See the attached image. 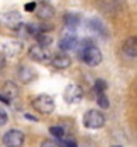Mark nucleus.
<instances>
[{
	"instance_id": "8",
	"label": "nucleus",
	"mask_w": 137,
	"mask_h": 147,
	"mask_svg": "<svg viewBox=\"0 0 137 147\" xmlns=\"http://www.w3.org/2000/svg\"><path fill=\"white\" fill-rule=\"evenodd\" d=\"M35 12H37V17L40 20H49L53 17L55 11L52 8V5H49L47 2H41L35 6Z\"/></svg>"
},
{
	"instance_id": "17",
	"label": "nucleus",
	"mask_w": 137,
	"mask_h": 147,
	"mask_svg": "<svg viewBox=\"0 0 137 147\" xmlns=\"http://www.w3.org/2000/svg\"><path fill=\"white\" fill-rule=\"evenodd\" d=\"M87 24H89V28H90L91 30L97 32V34L101 32V34L105 35V28H104V24L101 23L99 20H89V23H87Z\"/></svg>"
},
{
	"instance_id": "23",
	"label": "nucleus",
	"mask_w": 137,
	"mask_h": 147,
	"mask_svg": "<svg viewBox=\"0 0 137 147\" xmlns=\"http://www.w3.org/2000/svg\"><path fill=\"white\" fill-rule=\"evenodd\" d=\"M35 6H37V3L35 2H31V3H27L26 6H25V9L27 11V12H32V11H35Z\"/></svg>"
},
{
	"instance_id": "2",
	"label": "nucleus",
	"mask_w": 137,
	"mask_h": 147,
	"mask_svg": "<svg viewBox=\"0 0 137 147\" xmlns=\"http://www.w3.org/2000/svg\"><path fill=\"white\" fill-rule=\"evenodd\" d=\"M32 106H34V109L38 111L40 114H50L55 109V102H53V99L50 96L41 94V96H38V97L34 99Z\"/></svg>"
},
{
	"instance_id": "15",
	"label": "nucleus",
	"mask_w": 137,
	"mask_h": 147,
	"mask_svg": "<svg viewBox=\"0 0 137 147\" xmlns=\"http://www.w3.org/2000/svg\"><path fill=\"white\" fill-rule=\"evenodd\" d=\"M123 50H125V53H127L128 56H133V58H136V55H137L136 38H130V40H127V42L123 44Z\"/></svg>"
},
{
	"instance_id": "13",
	"label": "nucleus",
	"mask_w": 137,
	"mask_h": 147,
	"mask_svg": "<svg viewBox=\"0 0 137 147\" xmlns=\"http://www.w3.org/2000/svg\"><path fill=\"white\" fill-rule=\"evenodd\" d=\"M3 52L6 53L8 56H17L21 52V42L18 41H9L3 44Z\"/></svg>"
},
{
	"instance_id": "4",
	"label": "nucleus",
	"mask_w": 137,
	"mask_h": 147,
	"mask_svg": "<svg viewBox=\"0 0 137 147\" xmlns=\"http://www.w3.org/2000/svg\"><path fill=\"white\" fill-rule=\"evenodd\" d=\"M23 143H25V134L21 130L12 129L3 135V144L6 147H21Z\"/></svg>"
},
{
	"instance_id": "3",
	"label": "nucleus",
	"mask_w": 137,
	"mask_h": 147,
	"mask_svg": "<svg viewBox=\"0 0 137 147\" xmlns=\"http://www.w3.org/2000/svg\"><path fill=\"white\" fill-rule=\"evenodd\" d=\"M82 59H84V62L87 65L96 67V65H99L101 61H102V53L96 46L91 44V46H87V47L82 49Z\"/></svg>"
},
{
	"instance_id": "1",
	"label": "nucleus",
	"mask_w": 137,
	"mask_h": 147,
	"mask_svg": "<svg viewBox=\"0 0 137 147\" xmlns=\"http://www.w3.org/2000/svg\"><path fill=\"white\" fill-rule=\"evenodd\" d=\"M82 123H84V126L89 127V129H99L105 124V115L97 109H90L84 114Z\"/></svg>"
},
{
	"instance_id": "6",
	"label": "nucleus",
	"mask_w": 137,
	"mask_h": 147,
	"mask_svg": "<svg viewBox=\"0 0 137 147\" xmlns=\"http://www.w3.org/2000/svg\"><path fill=\"white\" fill-rule=\"evenodd\" d=\"M29 58L37 62H47L50 61V53H49L47 47H41L37 44L29 49Z\"/></svg>"
},
{
	"instance_id": "22",
	"label": "nucleus",
	"mask_w": 137,
	"mask_h": 147,
	"mask_svg": "<svg viewBox=\"0 0 137 147\" xmlns=\"http://www.w3.org/2000/svg\"><path fill=\"white\" fill-rule=\"evenodd\" d=\"M41 147H59L58 146V143H55V141H43V144H41Z\"/></svg>"
},
{
	"instance_id": "11",
	"label": "nucleus",
	"mask_w": 137,
	"mask_h": 147,
	"mask_svg": "<svg viewBox=\"0 0 137 147\" xmlns=\"http://www.w3.org/2000/svg\"><path fill=\"white\" fill-rule=\"evenodd\" d=\"M2 96H5L6 99L11 102L14 99V97H17V94H18V86L15 85L14 82H6L3 85V88H2V92H0Z\"/></svg>"
},
{
	"instance_id": "14",
	"label": "nucleus",
	"mask_w": 137,
	"mask_h": 147,
	"mask_svg": "<svg viewBox=\"0 0 137 147\" xmlns=\"http://www.w3.org/2000/svg\"><path fill=\"white\" fill-rule=\"evenodd\" d=\"M79 21H81V17L78 14H65V17H64V23L65 26H67L69 29H76V26L79 24Z\"/></svg>"
},
{
	"instance_id": "26",
	"label": "nucleus",
	"mask_w": 137,
	"mask_h": 147,
	"mask_svg": "<svg viewBox=\"0 0 137 147\" xmlns=\"http://www.w3.org/2000/svg\"><path fill=\"white\" fill-rule=\"evenodd\" d=\"M25 117H26V118H29V120H32V121H37V120H38V118H35V117L29 115V114H25Z\"/></svg>"
},
{
	"instance_id": "21",
	"label": "nucleus",
	"mask_w": 137,
	"mask_h": 147,
	"mask_svg": "<svg viewBox=\"0 0 137 147\" xmlns=\"http://www.w3.org/2000/svg\"><path fill=\"white\" fill-rule=\"evenodd\" d=\"M6 121H8V114H6V111H5V109L0 108V126H3Z\"/></svg>"
},
{
	"instance_id": "12",
	"label": "nucleus",
	"mask_w": 137,
	"mask_h": 147,
	"mask_svg": "<svg viewBox=\"0 0 137 147\" xmlns=\"http://www.w3.org/2000/svg\"><path fill=\"white\" fill-rule=\"evenodd\" d=\"M18 76H20L21 82H25V84H31L32 80H34V79L37 78V73L34 71V68H31V67H26V65H23V67H20Z\"/></svg>"
},
{
	"instance_id": "24",
	"label": "nucleus",
	"mask_w": 137,
	"mask_h": 147,
	"mask_svg": "<svg viewBox=\"0 0 137 147\" xmlns=\"http://www.w3.org/2000/svg\"><path fill=\"white\" fill-rule=\"evenodd\" d=\"M3 67H5V56L2 55V53H0V73H2Z\"/></svg>"
},
{
	"instance_id": "10",
	"label": "nucleus",
	"mask_w": 137,
	"mask_h": 147,
	"mask_svg": "<svg viewBox=\"0 0 137 147\" xmlns=\"http://www.w3.org/2000/svg\"><path fill=\"white\" fill-rule=\"evenodd\" d=\"M2 20H3V23L11 29H15L21 23V18H20L18 12H6V14L2 15Z\"/></svg>"
},
{
	"instance_id": "9",
	"label": "nucleus",
	"mask_w": 137,
	"mask_h": 147,
	"mask_svg": "<svg viewBox=\"0 0 137 147\" xmlns=\"http://www.w3.org/2000/svg\"><path fill=\"white\" fill-rule=\"evenodd\" d=\"M50 64L53 65L55 68H59V70H64V68H69L70 64H72V59L70 56L64 55V53H58L50 59Z\"/></svg>"
},
{
	"instance_id": "25",
	"label": "nucleus",
	"mask_w": 137,
	"mask_h": 147,
	"mask_svg": "<svg viewBox=\"0 0 137 147\" xmlns=\"http://www.w3.org/2000/svg\"><path fill=\"white\" fill-rule=\"evenodd\" d=\"M0 102H3V103H6V105H9V103H11V102H9V100L6 99V97H5V96H2V94H0Z\"/></svg>"
},
{
	"instance_id": "18",
	"label": "nucleus",
	"mask_w": 137,
	"mask_h": 147,
	"mask_svg": "<svg viewBox=\"0 0 137 147\" xmlns=\"http://www.w3.org/2000/svg\"><path fill=\"white\" fill-rule=\"evenodd\" d=\"M97 105H99L102 109H107V108L110 106V102H108V97L104 94V92H99V94H97Z\"/></svg>"
},
{
	"instance_id": "20",
	"label": "nucleus",
	"mask_w": 137,
	"mask_h": 147,
	"mask_svg": "<svg viewBox=\"0 0 137 147\" xmlns=\"http://www.w3.org/2000/svg\"><path fill=\"white\" fill-rule=\"evenodd\" d=\"M49 132H50L55 138H64V129L61 126H52L49 129Z\"/></svg>"
},
{
	"instance_id": "19",
	"label": "nucleus",
	"mask_w": 137,
	"mask_h": 147,
	"mask_svg": "<svg viewBox=\"0 0 137 147\" xmlns=\"http://www.w3.org/2000/svg\"><path fill=\"white\" fill-rule=\"evenodd\" d=\"M107 90V82L104 79H97L96 82H95V91H96V94H99V92H105Z\"/></svg>"
},
{
	"instance_id": "7",
	"label": "nucleus",
	"mask_w": 137,
	"mask_h": 147,
	"mask_svg": "<svg viewBox=\"0 0 137 147\" xmlns=\"http://www.w3.org/2000/svg\"><path fill=\"white\" fill-rule=\"evenodd\" d=\"M79 41L78 38H76L75 34H65L61 40H59V49L64 52H70V50H75L76 47H78Z\"/></svg>"
},
{
	"instance_id": "5",
	"label": "nucleus",
	"mask_w": 137,
	"mask_h": 147,
	"mask_svg": "<svg viewBox=\"0 0 137 147\" xmlns=\"http://www.w3.org/2000/svg\"><path fill=\"white\" fill-rule=\"evenodd\" d=\"M82 96H84V91H82V88L79 85H69L67 88L64 90V100L67 102V103H78L81 102L82 99Z\"/></svg>"
},
{
	"instance_id": "16",
	"label": "nucleus",
	"mask_w": 137,
	"mask_h": 147,
	"mask_svg": "<svg viewBox=\"0 0 137 147\" xmlns=\"http://www.w3.org/2000/svg\"><path fill=\"white\" fill-rule=\"evenodd\" d=\"M37 41H38V46H41V47H49L52 44V36L46 34V32H43V34H38L37 36Z\"/></svg>"
}]
</instances>
